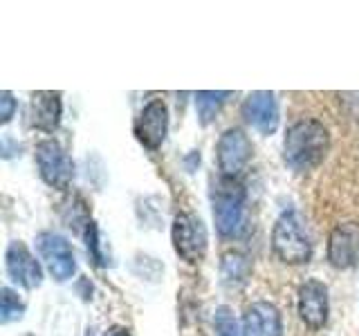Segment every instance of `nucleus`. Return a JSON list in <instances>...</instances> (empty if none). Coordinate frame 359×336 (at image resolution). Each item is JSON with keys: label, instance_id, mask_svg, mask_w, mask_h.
Wrapping results in <instances>:
<instances>
[{"label": "nucleus", "instance_id": "obj_1", "mask_svg": "<svg viewBox=\"0 0 359 336\" xmlns=\"http://www.w3.org/2000/svg\"><path fill=\"white\" fill-rule=\"evenodd\" d=\"M330 150V132L319 119H301L292 123L283 139V160L294 171H312Z\"/></svg>", "mask_w": 359, "mask_h": 336}, {"label": "nucleus", "instance_id": "obj_2", "mask_svg": "<svg viewBox=\"0 0 359 336\" xmlns=\"http://www.w3.org/2000/svg\"><path fill=\"white\" fill-rule=\"evenodd\" d=\"M272 251L285 265H306L312 258V242L299 211L287 209L276 218L272 229Z\"/></svg>", "mask_w": 359, "mask_h": 336}, {"label": "nucleus", "instance_id": "obj_3", "mask_svg": "<svg viewBox=\"0 0 359 336\" xmlns=\"http://www.w3.org/2000/svg\"><path fill=\"white\" fill-rule=\"evenodd\" d=\"M245 188L238 179L220 177L218 186L213 188V220L222 238L233 240L245 231Z\"/></svg>", "mask_w": 359, "mask_h": 336}, {"label": "nucleus", "instance_id": "obj_4", "mask_svg": "<svg viewBox=\"0 0 359 336\" xmlns=\"http://www.w3.org/2000/svg\"><path fill=\"white\" fill-rule=\"evenodd\" d=\"M34 160H36L41 179L48 186L63 190L72 184V177H74L72 157L67 155V150L59 141H54V139L39 141L36 148H34Z\"/></svg>", "mask_w": 359, "mask_h": 336}, {"label": "nucleus", "instance_id": "obj_5", "mask_svg": "<svg viewBox=\"0 0 359 336\" xmlns=\"http://www.w3.org/2000/svg\"><path fill=\"white\" fill-rule=\"evenodd\" d=\"M171 240L175 253L184 262L196 265L207 253V229L200 218L191 213H177L171 227Z\"/></svg>", "mask_w": 359, "mask_h": 336}, {"label": "nucleus", "instance_id": "obj_6", "mask_svg": "<svg viewBox=\"0 0 359 336\" xmlns=\"http://www.w3.org/2000/svg\"><path fill=\"white\" fill-rule=\"evenodd\" d=\"M252 141L241 128H227L216 144V162L224 179H238L252 160Z\"/></svg>", "mask_w": 359, "mask_h": 336}, {"label": "nucleus", "instance_id": "obj_7", "mask_svg": "<svg viewBox=\"0 0 359 336\" xmlns=\"http://www.w3.org/2000/svg\"><path fill=\"white\" fill-rule=\"evenodd\" d=\"M36 249L41 253L43 265L48 267V272L54 280L65 283L76 272V258L72 251V244L67 242L61 233L43 231L36 238Z\"/></svg>", "mask_w": 359, "mask_h": 336}, {"label": "nucleus", "instance_id": "obj_8", "mask_svg": "<svg viewBox=\"0 0 359 336\" xmlns=\"http://www.w3.org/2000/svg\"><path fill=\"white\" fill-rule=\"evenodd\" d=\"M297 309H299V318L306 323V328L314 332L323 330L328 325V316H330L328 287L317 278H308L306 283H301L297 291Z\"/></svg>", "mask_w": 359, "mask_h": 336}, {"label": "nucleus", "instance_id": "obj_9", "mask_svg": "<svg viewBox=\"0 0 359 336\" xmlns=\"http://www.w3.org/2000/svg\"><path fill=\"white\" fill-rule=\"evenodd\" d=\"M135 137L137 141L149 150H157L166 139L168 132V108L162 99H153L149 101L140 117L135 119Z\"/></svg>", "mask_w": 359, "mask_h": 336}, {"label": "nucleus", "instance_id": "obj_10", "mask_svg": "<svg viewBox=\"0 0 359 336\" xmlns=\"http://www.w3.org/2000/svg\"><path fill=\"white\" fill-rule=\"evenodd\" d=\"M5 267L9 278L22 289H36L43 283V267L25 242L14 240L5 251Z\"/></svg>", "mask_w": 359, "mask_h": 336}, {"label": "nucleus", "instance_id": "obj_11", "mask_svg": "<svg viewBox=\"0 0 359 336\" xmlns=\"http://www.w3.org/2000/svg\"><path fill=\"white\" fill-rule=\"evenodd\" d=\"M328 262L334 269H353L359 262V222L348 220L337 224L328 238Z\"/></svg>", "mask_w": 359, "mask_h": 336}, {"label": "nucleus", "instance_id": "obj_12", "mask_svg": "<svg viewBox=\"0 0 359 336\" xmlns=\"http://www.w3.org/2000/svg\"><path fill=\"white\" fill-rule=\"evenodd\" d=\"M241 112L245 121L261 134H272L278 128L280 112H278V101L274 92H267V90L252 92L243 101Z\"/></svg>", "mask_w": 359, "mask_h": 336}, {"label": "nucleus", "instance_id": "obj_13", "mask_svg": "<svg viewBox=\"0 0 359 336\" xmlns=\"http://www.w3.org/2000/svg\"><path fill=\"white\" fill-rule=\"evenodd\" d=\"M243 336H283V316L269 300H256L243 314Z\"/></svg>", "mask_w": 359, "mask_h": 336}, {"label": "nucleus", "instance_id": "obj_14", "mask_svg": "<svg viewBox=\"0 0 359 336\" xmlns=\"http://www.w3.org/2000/svg\"><path fill=\"white\" fill-rule=\"evenodd\" d=\"M63 117V101L59 92L41 90L34 92L29 101V121L41 132H54Z\"/></svg>", "mask_w": 359, "mask_h": 336}, {"label": "nucleus", "instance_id": "obj_15", "mask_svg": "<svg viewBox=\"0 0 359 336\" xmlns=\"http://www.w3.org/2000/svg\"><path fill=\"white\" fill-rule=\"evenodd\" d=\"M250 260L247 255L241 251H227L222 255V262H220V274H222V283L224 287L229 289H241L247 278H250Z\"/></svg>", "mask_w": 359, "mask_h": 336}, {"label": "nucleus", "instance_id": "obj_16", "mask_svg": "<svg viewBox=\"0 0 359 336\" xmlns=\"http://www.w3.org/2000/svg\"><path fill=\"white\" fill-rule=\"evenodd\" d=\"M231 97V92H213V90H207V92H198L196 94V108H198V117L202 126L213 121V117L218 115L220 106Z\"/></svg>", "mask_w": 359, "mask_h": 336}, {"label": "nucleus", "instance_id": "obj_17", "mask_svg": "<svg viewBox=\"0 0 359 336\" xmlns=\"http://www.w3.org/2000/svg\"><path fill=\"white\" fill-rule=\"evenodd\" d=\"M25 314V302L18 298L16 291H11L9 287L3 289V302H0V321L3 323H11L22 318Z\"/></svg>", "mask_w": 359, "mask_h": 336}, {"label": "nucleus", "instance_id": "obj_18", "mask_svg": "<svg viewBox=\"0 0 359 336\" xmlns=\"http://www.w3.org/2000/svg\"><path fill=\"white\" fill-rule=\"evenodd\" d=\"M213 325H216L218 336H243V330H238V323H236L233 314L229 307H218L216 316H213Z\"/></svg>", "mask_w": 359, "mask_h": 336}, {"label": "nucleus", "instance_id": "obj_19", "mask_svg": "<svg viewBox=\"0 0 359 336\" xmlns=\"http://www.w3.org/2000/svg\"><path fill=\"white\" fill-rule=\"evenodd\" d=\"M86 240H88V253L95 258L97 265H104V258H101V251H99V238H97V227L95 222H86Z\"/></svg>", "mask_w": 359, "mask_h": 336}, {"label": "nucleus", "instance_id": "obj_20", "mask_svg": "<svg viewBox=\"0 0 359 336\" xmlns=\"http://www.w3.org/2000/svg\"><path fill=\"white\" fill-rule=\"evenodd\" d=\"M0 106H3V123H7V121H11V117H14V110H16V99L11 97V92H5L0 94Z\"/></svg>", "mask_w": 359, "mask_h": 336}, {"label": "nucleus", "instance_id": "obj_21", "mask_svg": "<svg viewBox=\"0 0 359 336\" xmlns=\"http://www.w3.org/2000/svg\"><path fill=\"white\" fill-rule=\"evenodd\" d=\"M104 336H133L128 328H123V325H112L104 332Z\"/></svg>", "mask_w": 359, "mask_h": 336}, {"label": "nucleus", "instance_id": "obj_22", "mask_svg": "<svg viewBox=\"0 0 359 336\" xmlns=\"http://www.w3.org/2000/svg\"><path fill=\"white\" fill-rule=\"evenodd\" d=\"M88 336H93V330H88Z\"/></svg>", "mask_w": 359, "mask_h": 336}]
</instances>
